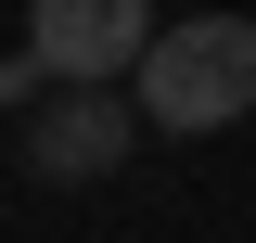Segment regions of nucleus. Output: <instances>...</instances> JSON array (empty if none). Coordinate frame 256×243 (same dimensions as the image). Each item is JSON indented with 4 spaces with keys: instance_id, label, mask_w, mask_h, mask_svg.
Masks as SVG:
<instances>
[{
    "instance_id": "2",
    "label": "nucleus",
    "mask_w": 256,
    "mask_h": 243,
    "mask_svg": "<svg viewBox=\"0 0 256 243\" xmlns=\"http://www.w3.org/2000/svg\"><path fill=\"white\" fill-rule=\"evenodd\" d=\"M141 128H154V116H141V90H116V77H64V90L13 128V154H26V180L90 192V180H116L128 154H141Z\"/></svg>"
},
{
    "instance_id": "1",
    "label": "nucleus",
    "mask_w": 256,
    "mask_h": 243,
    "mask_svg": "<svg viewBox=\"0 0 256 243\" xmlns=\"http://www.w3.org/2000/svg\"><path fill=\"white\" fill-rule=\"evenodd\" d=\"M141 116L166 141H205V128L256 116V13H180L141 52Z\"/></svg>"
},
{
    "instance_id": "3",
    "label": "nucleus",
    "mask_w": 256,
    "mask_h": 243,
    "mask_svg": "<svg viewBox=\"0 0 256 243\" xmlns=\"http://www.w3.org/2000/svg\"><path fill=\"white\" fill-rule=\"evenodd\" d=\"M154 38V0H26V52L52 77H141Z\"/></svg>"
}]
</instances>
